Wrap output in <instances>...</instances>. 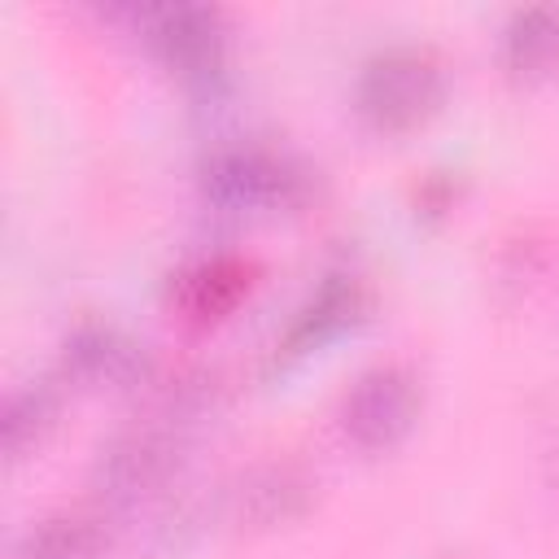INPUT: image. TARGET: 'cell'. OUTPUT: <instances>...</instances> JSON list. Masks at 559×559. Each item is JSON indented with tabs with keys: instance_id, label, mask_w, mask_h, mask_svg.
<instances>
[{
	"instance_id": "obj_1",
	"label": "cell",
	"mask_w": 559,
	"mask_h": 559,
	"mask_svg": "<svg viewBox=\"0 0 559 559\" xmlns=\"http://www.w3.org/2000/svg\"><path fill=\"white\" fill-rule=\"evenodd\" d=\"M358 114L376 131H406L441 100V66L419 48H389L362 66Z\"/></svg>"
},
{
	"instance_id": "obj_4",
	"label": "cell",
	"mask_w": 559,
	"mask_h": 559,
	"mask_svg": "<svg viewBox=\"0 0 559 559\" xmlns=\"http://www.w3.org/2000/svg\"><path fill=\"white\" fill-rule=\"evenodd\" d=\"M157 48L183 70H210L218 61V26L205 9H166L153 26Z\"/></svg>"
},
{
	"instance_id": "obj_6",
	"label": "cell",
	"mask_w": 559,
	"mask_h": 559,
	"mask_svg": "<svg viewBox=\"0 0 559 559\" xmlns=\"http://www.w3.org/2000/svg\"><path fill=\"white\" fill-rule=\"evenodd\" d=\"M349 314H354V284H341V280L323 284L319 297H314V301L301 310V319L288 328V349L297 354V349L319 345V341H323L328 332H336Z\"/></svg>"
},
{
	"instance_id": "obj_7",
	"label": "cell",
	"mask_w": 559,
	"mask_h": 559,
	"mask_svg": "<svg viewBox=\"0 0 559 559\" xmlns=\"http://www.w3.org/2000/svg\"><path fill=\"white\" fill-rule=\"evenodd\" d=\"M83 524L74 520H57V524H44L39 533H31V559H74L83 555Z\"/></svg>"
},
{
	"instance_id": "obj_2",
	"label": "cell",
	"mask_w": 559,
	"mask_h": 559,
	"mask_svg": "<svg viewBox=\"0 0 559 559\" xmlns=\"http://www.w3.org/2000/svg\"><path fill=\"white\" fill-rule=\"evenodd\" d=\"M415 411H419V380L402 362H380L362 371L341 397V428L354 445L384 450L415 424Z\"/></svg>"
},
{
	"instance_id": "obj_3",
	"label": "cell",
	"mask_w": 559,
	"mask_h": 559,
	"mask_svg": "<svg viewBox=\"0 0 559 559\" xmlns=\"http://www.w3.org/2000/svg\"><path fill=\"white\" fill-rule=\"evenodd\" d=\"M297 188V175L258 153V148H236V153H223L210 175H205V192L227 205V210H245V205H275V201H288V192Z\"/></svg>"
},
{
	"instance_id": "obj_5",
	"label": "cell",
	"mask_w": 559,
	"mask_h": 559,
	"mask_svg": "<svg viewBox=\"0 0 559 559\" xmlns=\"http://www.w3.org/2000/svg\"><path fill=\"white\" fill-rule=\"evenodd\" d=\"M507 61L515 74H546L559 66V9L515 13L507 26Z\"/></svg>"
}]
</instances>
